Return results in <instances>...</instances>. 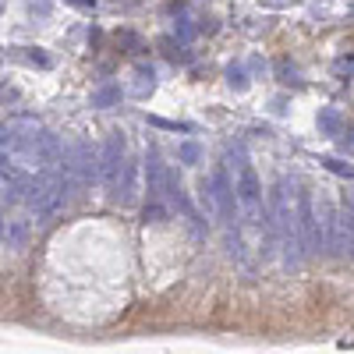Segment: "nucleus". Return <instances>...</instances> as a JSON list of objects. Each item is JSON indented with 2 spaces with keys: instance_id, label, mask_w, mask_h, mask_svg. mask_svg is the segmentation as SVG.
<instances>
[{
  "instance_id": "obj_9",
  "label": "nucleus",
  "mask_w": 354,
  "mask_h": 354,
  "mask_svg": "<svg viewBox=\"0 0 354 354\" xmlns=\"http://www.w3.org/2000/svg\"><path fill=\"white\" fill-rule=\"evenodd\" d=\"M340 248L354 259V198H344L340 205Z\"/></svg>"
},
{
  "instance_id": "obj_4",
  "label": "nucleus",
  "mask_w": 354,
  "mask_h": 354,
  "mask_svg": "<svg viewBox=\"0 0 354 354\" xmlns=\"http://www.w3.org/2000/svg\"><path fill=\"white\" fill-rule=\"evenodd\" d=\"M128 142L121 131H110L106 135V145H103V153H100V177H103V185L117 195V188H121L124 181V170H128Z\"/></svg>"
},
{
  "instance_id": "obj_15",
  "label": "nucleus",
  "mask_w": 354,
  "mask_h": 354,
  "mask_svg": "<svg viewBox=\"0 0 354 354\" xmlns=\"http://www.w3.org/2000/svg\"><path fill=\"white\" fill-rule=\"evenodd\" d=\"M135 75H138V96H145V88H153V78L156 75H153V68H138Z\"/></svg>"
},
{
  "instance_id": "obj_7",
  "label": "nucleus",
  "mask_w": 354,
  "mask_h": 354,
  "mask_svg": "<svg viewBox=\"0 0 354 354\" xmlns=\"http://www.w3.org/2000/svg\"><path fill=\"white\" fill-rule=\"evenodd\" d=\"M315 216H319V234H322V248H326L330 255H344L340 248V205L330 202V195L315 198Z\"/></svg>"
},
{
  "instance_id": "obj_8",
  "label": "nucleus",
  "mask_w": 354,
  "mask_h": 354,
  "mask_svg": "<svg viewBox=\"0 0 354 354\" xmlns=\"http://www.w3.org/2000/svg\"><path fill=\"white\" fill-rule=\"evenodd\" d=\"M209 185H213V198H216L220 220H223L227 227H234V202H238V188L230 185V177H227V167H216V170H213Z\"/></svg>"
},
{
  "instance_id": "obj_11",
  "label": "nucleus",
  "mask_w": 354,
  "mask_h": 354,
  "mask_svg": "<svg viewBox=\"0 0 354 354\" xmlns=\"http://www.w3.org/2000/svg\"><path fill=\"white\" fill-rule=\"evenodd\" d=\"M340 128H344L340 113H337L333 106H322V110H319V131H322V135H333V138H337V135H340Z\"/></svg>"
},
{
  "instance_id": "obj_14",
  "label": "nucleus",
  "mask_w": 354,
  "mask_h": 354,
  "mask_svg": "<svg viewBox=\"0 0 354 354\" xmlns=\"http://www.w3.org/2000/svg\"><path fill=\"white\" fill-rule=\"evenodd\" d=\"M142 220H145V223H163V220H167V209H163L160 202H153V205H145Z\"/></svg>"
},
{
  "instance_id": "obj_10",
  "label": "nucleus",
  "mask_w": 354,
  "mask_h": 354,
  "mask_svg": "<svg viewBox=\"0 0 354 354\" xmlns=\"http://www.w3.org/2000/svg\"><path fill=\"white\" fill-rule=\"evenodd\" d=\"M25 238H28V227L21 223V220H8L4 223V248H21L25 245Z\"/></svg>"
},
{
  "instance_id": "obj_3",
  "label": "nucleus",
  "mask_w": 354,
  "mask_h": 354,
  "mask_svg": "<svg viewBox=\"0 0 354 354\" xmlns=\"http://www.w3.org/2000/svg\"><path fill=\"white\" fill-rule=\"evenodd\" d=\"M68 192H71V185H68L64 174H43V177H36V181H32L25 202H28V209H32V216L39 223H46L68 202Z\"/></svg>"
},
{
  "instance_id": "obj_1",
  "label": "nucleus",
  "mask_w": 354,
  "mask_h": 354,
  "mask_svg": "<svg viewBox=\"0 0 354 354\" xmlns=\"http://www.w3.org/2000/svg\"><path fill=\"white\" fill-rule=\"evenodd\" d=\"M4 160L18 163V167H36V170H50L61 163V142L53 131H46L32 117H15L4 124Z\"/></svg>"
},
{
  "instance_id": "obj_13",
  "label": "nucleus",
  "mask_w": 354,
  "mask_h": 354,
  "mask_svg": "<svg viewBox=\"0 0 354 354\" xmlns=\"http://www.w3.org/2000/svg\"><path fill=\"white\" fill-rule=\"evenodd\" d=\"M227 82H230V88H238V93H245V88H248V78H245V71L238 64L227 68Z\"/></svg>"
},
{
  "instance_id": "obj_2",
  "label": "nucleus",
  "mask_w": 354,
  "mask_h": 354,
  "mask_svg": "<svg viewBox=\"0 0 354 354\" xmlns=\"http://www.w3.org/2000/svg\"><path fill=\"white\" fill-rule=\"evenodd\" d=\"M266 230H270V238L283 248L290 266H298L305 259L301 234H298V209H294L290 198H287V177H280L270 192V220H266Z\"/></svg>"
},
{
  "instance_id": "obj_6",
  "label": "nucleus",
  "mask_w": 354,
  "mask_h": 354,
  "mask_svg": "<svg viewBox=\"0 0 354 354\" xmlns=\"http://www.w3.org/2000/svg\"><path fill=\"white\" fill-rule=\"evenodd\" d=\"M294 209H298V234H301V252L312 255L322 248V234H319V216H315V195L312 192H298L294 198Z\"/></svg>"
},
{
  "instance_id": "obj_16",
  "label": "nucleus",
  "mask_w": 354,
  "mask_h": 354,
  "mask_svg": "<svg viewBox=\"0 0 354 354\" xmlns=\"http://www.w3.org/2000/svg\"><path fill=\"white\" fill-rule=\"evenodd\" d=\"M181 160H185L188 167L198 163V145H195V142H185V145H181Z\"/></svg>"
},
{
  "instance_id": "obj_17",
  "label": "nucleus",
  "mask_w": 354,
  "mask_h": 354,
  "mask_svg": "<svg viewBox=\"0 0 354 354\" xmlns=\"http://www.w3.org/2000/svg\"><path fill=\"white\" fill-rule=\"evenodd\" d=\"M326 167H330L333 174H340V177H351V174H354L351 167H344V163H337V160H326Z\"/></svg>"
},
{
  "instance_id": "obj_12",
  "label": "nucleus",
  "mask_w": 354,
  "mask_h": 354,
  "mask_svg": "<svg viewBox=\"0 0 354 354\" xmlns=\"http://www.w3.org/2000/svg\"><path fill=\"white\" fill-rule=\"evenodd\" d=\"M117 100H121V88H117V85H103V88H96V93H93V106H113Z\"/></svg>"
},
{
  "instance_id": "obj_5",
  "label": "nucleus",
  "mask_w": 354,
  "mask_h": 354,
  "mask_svg": "<svg viewBox=\"0 0 354 354\" xmlns=\"http://www.w3.org/2000/svg\"><path fill=\"white\" fill-rule=\"evenodd\" d=\"M234 188H238V205L248 223H262L266 213H262V185H259V174L252 170V163H245L238 170V181H234Z\"/></svg>"
}]
</instances>
